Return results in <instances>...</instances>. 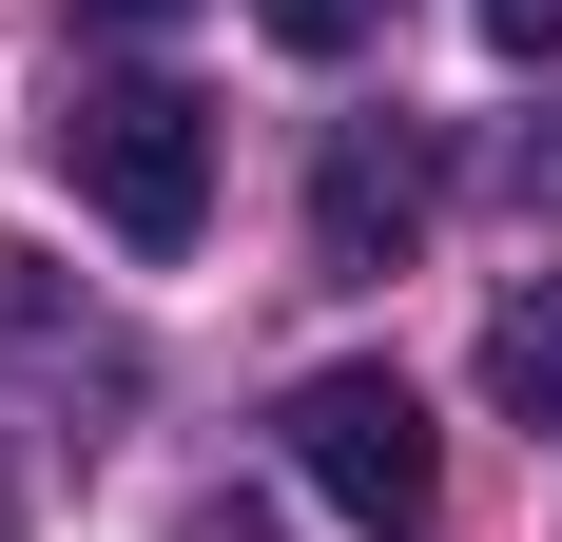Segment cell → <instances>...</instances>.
<instances>
[{
	"label": "cell",
	"instance_id": "cell-1",
	"mask_svg": "<svg viewBox=\"0 0 562 542\" xmlns=\"http://www.w3.org/2000/svg\"><path fill=\"white\" fill-rule=\"evenodd\" d=\"M40 136H58V174H78V214H98L116 252H194V233H214V98H175V78H78Z\"/></svg>",
	"mask_w": 562,
	"mask_h": 542
},
{
	"label": "cell",
	"instance_id": "cell-2",
	"mask_svg": "<svg viewBox=\"0 0 562 542\" xmlns=\"http://www.w3.org/2000/svg\"><path fill=\"white\" fill-rule=\"evenodd\" d=\"M291 485L330 504L349 542H427V504H447V445H427L407 369H311V387H291Z\"/></svg>",
	"mask_w": 562,
	"mask_h": 542
},
{
	"label": "cell",
	"instance_id": "cell-3",
	"mask_svg": "<svg viewBox=\"0 0 562 542\" xmlns=\"http://www.w3.org/2000/svg\"><path fill=\"white\" fill-rule=\"evenodd\" d=\"M427 233V156H407V116H330V156H311V271H389Z\"/></svg>",
	"mask_w": 562,
	"mask_h": 542
},
{
	"label": "cell",
	"instance_id": "cell-4",
	"mask_svg": "<svg viewBox=\"0 0 562 542\" xmlns=\"http://www.w3.org/2000/svg\"><path fill=\"white\" fill-rule=\"evenodd\" d=\"M485 387H505V427H524V445H562V271L485 310Z\"/></svg>",
	"mask_w": 562,
	"mask_h": 542
},
{
	"label": "cell",
	"instance_id": "cell-5",
	"mask_svg": "<svg viewBox=\"0 0 562 542\" xmlns=\"http://www.w3.org/2000/svg\"><path fill=\"white\" fill-rule=\"evenodd\" d=\"M252 39H272V58H369L389 0H252Z\"/></svg>",
	"mask_w": 562,
	"mask_h": 542
},
{
	"label": "cell",
	"instance_id": "cell-6",
	"mask_svg": "<svg viewBox=\"0 0 562 542\" xmlns=\"http://www.w3.org/2000/svg\"><path fill=\"white\" fill-rule=\"evenodd\" d=\"M485 39H505V58H562V0H485Z\"/></svg>",
	"mask_w": 562,
	"mask_h": 542
},
{
	"label": "cell",
	"instance_id": "cell-7",
	"mask_svg": "<svg viewBox=\"0 0 562 542\" xmlns=\"http://www.w3.org/2000/svg\"><path fill=\"white\" fill-rule=\"evenodd\" d=\"M505 194H562V116H524V136H505Z\"/></svg>",
	"mask_w": 562,
	"mask_h": 542
},
{
	"label": "cell",
	"instance_id": "cell-8",
	"mask_svg": "<svg viewBox=\"0 0 562 542\" xmlns=\"http://www.w3.org/2000/svg\"><path fill=\"white\" fill-rule=\"evenodd\" d=\"M175 542H291V523H272V504H194Z\"/></svg>",
	"mask_w": 562,
	"mask_h": 542
},
{
	"label": "cell",
	"instance_id": "cell-9",
	"mask_svg": "<svg viewBox=\"0 0 562 542\" xmlns=\"http://www.w3.org/2000/svg\"><path fill=\"white\" fill-rule=\"evenodd\" d=\"M78 20H98V39H156V20H194V0H78Z\"/></svg>",
	"mask_w": 562,
	"mask_h": 542
},
{
	"label": "cell",
	"instance_id": "cell-10",
	"mask_svg": "<svg viewBox=\"0 0 562 542\" xmlns=\"http://www.w3.org/2000/svg\"><path fill=\"white\" fill-rule=\"evenodd\" d=\"M0 542H20V465H0Z\"/></svg>",
	"mask_w": 562,
	"mask_h": 542
}]
</instances>
